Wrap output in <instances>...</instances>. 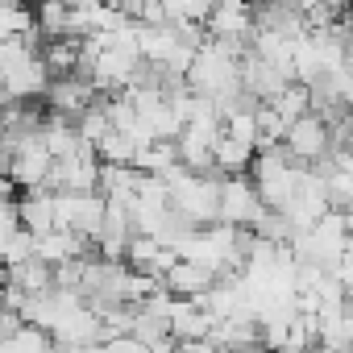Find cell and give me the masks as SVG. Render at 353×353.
Here are the masks:
<instances>
[{"label":"cell","instance_id":"obj_3","mask_svg":"<svg viewBox=\"0 0 353 353\" xmlns=\"http://www.w3.org/2000/svg\"><path fill=\"white\" fill-rule=\"evenodd\" d=\"M262 196L254 188L250 174H225V183H221V204H216V221L221 225H254L258 212H262Z\"/></svg>","mask_w":353,"mask_h":353},{"label":"cell","instance_id":"obj_2","mask_svg":"<svg viewBox=\"0 0 353 353\" xmlns=\"http://www.w3.org/2000/svg\"><path fill=\"white\" fill-rule=\"evenodd\" d=\"M9 145H13V166H9L13 183H17V188H42L46 174H50V166H54V154H50L42 129L17 137V141H9Z\"/></svg>","mask_w":353,"mask_h":353},{"label":"cell","instance_id":"obj_1","mask_svg":"<svg viewBox=\"0 0 353 353\" xmlns=\"http://www.w3.org/2000/svg\"><path fill=\"white\" fill-rule=\"evenodd\" d=\"M283 145H287L291 162H299V166H316V162L332 158V129H328V121H324L316 108H307V112H299V117L287 125Z\"/></svg>","mask_w":353,"mask_h":353},{"label":"cell","instance_id":"obj_5","mask_svg":"<svg viewBox=\"0 0 353 353\" xmlns=\"http://www.w3.org/2000/svg\"><path fill=\"white\" fill-rule=\"evenodd\" d=\"M208 38H229V42H250L254 34V0H216L212 13L204 17Z\"/></svg>","mask_w":353,"mask_h":353},{"label":"cell","instance_id":"obj_8","mask_svg":"<svg viewBox=\"0 0 353 353\" xmlns=\"http://www.w3.org/2000/svg\"><path fill=\"white\" fill-rule=\"evenodd\" d=\"M254 150H258L254 141H245V137H237V133H229L221 125V133L212 141V162H216L221 174H245L250 162H254Z\"/></svg>","mask_w":353,"mask_h":353},{"label":"cell","instance_id":"obj_7","mask_svg":"<svg viewBox=\"0 0 353 353\" xmlns=\"http://www.w3.org/2000/svg\"><path fill=\"white\" fill-rule=\"evenodd\" d=\"M0 38H21L26 46H42L38 21H34V0H0Z\"/></svg>","mask_w":353,"mask_h":353},{"label":"cell","instance_id":"obj_11","mask_svg":"<svg viewBox=\"0 0 353 353\" xmlns=\"http://www.w3.org/2000/svg\"><path fill=\"white\" fill-rule=\"evenodd\" d=\"M349 13H353V0H349Z\"/></svg>","mask_w":353,"mask_h":353},{"label":"cell","instance_id":"obj_9","mask_svg":"<svg viewBox=\"0 0 353 353\" xmlns=\"http://www.w3.org/2000/svg\"><path fill=\"white\" fill-rule=\"evenodd\" d=\"M79 50H83L79 38H42V46H38V54H42L50 79H54V75H71V71H79Z\"/></svg>","mask_w":353,"mask_h":353},{"label":"cell","instance_id":"obj_6","mask_svg":"<svg viewBox=\"0 0 353 353\" xmlns=\"http://www.w3.org/2000/svg\"><path fill=\"white\" fill-rule=\"evenodd\" d=\"M212 283H216V270L204 266V262H192V258H179V262H174V266L162 274V287H166L170 295H183V299L204 295Z\"/></svg>","mask_w":353,"mask_h":353},{"label":"cell","instance_id":"obj_4","mask_svg":"<svg viewBox=\"0 0 353 353\" xmlns=\"http://www.w3.org/2000/svg\"><path fill=\"white\" fill-rule=\"evenodd\" d=\"M100 96V88L88 79V75H79V71H71V75H54L50 83H46V92H42V104L50 108V112H63V117H79L92 100Z\"/></svg>","mask_w":353,"mask_h":353},{"label":"cell","instance_id":"obj_10","mask_svg":"<svg viewBox=\"0 0 353 353\" xmlns=\"http://www.w3.org/2000/svg\"><path fill=\"white\" fill-rule=\"evenodd\" d=\"M270 104H274V108H279V117L291 125L299 112H307V108H312V100H307V83H303V79H291V83H287Z\"/></svg>","mask_w":353,"mask_h":353}]
</instances>
